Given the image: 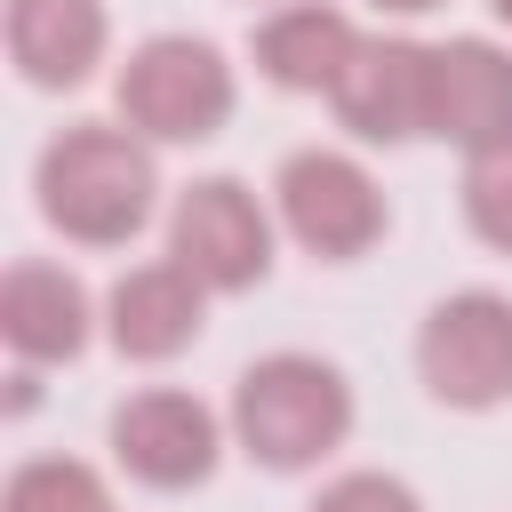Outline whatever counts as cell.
<instances>
[{
	"label": "cell",
	"instance_id": "cell-1",
	"mask_svg": "<svg viewBox=\"0 0 512 512\" xmlns=\"http://www.w3.org/2000/svg\"><path fill=\"white\" fill-rule=\"evenodd\" d=\"M32 192H40V216L80 240V248H120L144 216H152V144L136 128H112V120H80L64 128L40 168H32Z\"/></svg>",
	"mask_w": 512,
	"mask_h": 512
},
{
	"label": "cell",
	"instance_id": "cell-2",
	"mask_svg": "<svg viewBox=\"0 0 512 512\" xmlns=\"http://www.w3.org/2000/svg\"><path fill=\"white\" fill-rule=\"evenodd\" d=\"M232 432L256 464L304 472L352 432V384L312 352H272L232 384Z\"/></svg>",
	"mask_w": 512,
	"mask_h": 512
},
{
	"label": "cell",
	"instance_id": "cell-3",
	"mask_svg": "<svg viewBox=\"0 0 512 512\" xmlns=\"http://www.w3.org/2000/svg\"><path fill=\"white\" fill-rule=\"evenodd\" d=\"M120 120L144 144H200L232 120V64L192 32H160L120 64Z\"/></svg>",
	"mask_w": 512,
	"mask_h": 512
},
{
	"label": "cell",
	"instance_id": "cell-4",
	"mask_svg": "<svg viewBox=\"0 0 512 512\" xmlns=\"http://www.w3.org/2000/svg\"><path fill=\"white\" fill-rule=\"evenodd\" d=\"M416 368L448 408L512 400V296H488V288L440 296L416 328Z\"/></svg>",
	"mask_w": 512,
	"mask_h": 512
},
{
	"label": "cell",
	"instance_id": "cell-5",
	"mask_svg": "<svg viewBox=\"0 0 512 512\" xmlns=\"http://www.w3.org/2000/svg\"><path fill=\"white\" fill-rule=\"evenodd\" d=\"M168 256L208 296H240L272 272V216L256 208V192L240 176H200L168 216Z\"/></svg>",
	"mask_w": 512,
	"mask_h": 512
},
{
	"label": "cell",
	"instance_id": "cell-6",
	"mask_svg": "<svg viewBox=\"0 0 512 512\" xmlns=\"http://www.w3.org/2000/svg\"><path fill=\"white\" fill-rule=\"evenodd\" d=\"M272 200H280V224H288L312 256H328V264L368 256V248L384 240V224H392L376 176H368L352 152H296V160L280 168Z\"/></svg>",
	"mask_w": 512,
	"mask_h": 512
},
{
	"label": "cell",
	"instance_id": "cell-7",
	"mask_svg": "<svg viewBox=\"0 0 512 512\" xmlns=\"http://www.w3.org/2000/svg\"><path fill=\"white\" fill-rule=\"evenodd\" d=\"M216 448H224V432L192 392L152 384V392H128L112 408V456L144 488H200L216 472Z\"/></svg>",
	"mask_w": 512,
	"mask_h": 512
},
{
	"label": "cell",
	"instance_id": "cell-8",
	"mask_svg": "<svg viewBox=\"0 0 512 512\" xmlns=\"http://www.w3.org/2000/svg\"><path fill=\"white\" fill-rule=\"evenodd\" d=\"M336 112L368 144L432 136V48L424 40H360V56L336 80Z\"/></svg>",
	"mask_w": 512,
	"mask_h": 512
},
{
	"label": "cell",
	"instance_id": "cell-9",
	"mask_svg": "<svg viewBox=\"0 0 512 512\" xmlns=\"http://www.w3.org/2000/svg\"><path fill=\"white\" fill-rule=\"evenodd\" d=\"M432 136L488 152L512 136V48L496 40H440L432 48Z\"/></svg>",
	"mask_w": 512,
	"mask_h": 512
},
{
	"label": "cell",
	"instance_id": "cell-10",
	"mask_svg": "<svg viewBox=\"0 0 512 512\" xmlns=\"http://www.w3.org/2000/svg\"><path fill=\"white\" fill-rule=\"evenodd\" d=\"M200 312H208V288L176 256H160V264H136V272L112 280L104 328H112L120 360H176L200 336Z\"/></svg>",
	"mask_w": 512,
	"mask_h": 512
},
{
	"label": "cell",
	"instance_id": "cell-11",
	"mask_svg": "<svg viewBox=\"0 0 512 512\" xmlns=\"http://www.w3.org/2000/svg\"><path fill=\"white\" fill-rule=\"evenodd\" d=\"M352 56H360V32L328 0H288V8H272L256 24V64H264L272 88H296V96H320L328 88L336 96V80H344Z\"/></svg>",
	"mask_w": 512,
	"mask_h": 512
},
{
	"label": "cell",
	"instance_id": "cell-12",
	"mask_svg": "<svg viewBox=\"0 0 512 512\" xmlns=\"http://www.w3.org/2000/svg\"><path fill=\"white\" fill-rule=\"evenodd\" d=\"M8 56L32 88H80L104 56V0H8Z\"/></svg>",
	"mask_w": 512,
	"mask_h": 512
},
{
	"label": "cell",
	"instance_id": "cell-13",
	"mask_svg": "<svg viewBox=\"0 0 512 512\" xmlns=\"http://www.w3.org/2000/svg\"><path fill=\"white\" fill-rule=\"evenodd\" d=\"M0 336H8L16 360H72L88 344V288L64 264H8Z\"/></svg>",
	"mask_w": 512,
	"mask_h": 512
},
{
	"label": "cell",
	"instance_id": "cell-14",
	"mask_svg": "<svg viewBox=\"0 0 512 512\" xmlns=\"http://www.w3.org/2000/svg\"><path fill=\"white\" fill-rule=\"evenodd\" d=\"M0 512H112V496L80 456H32V464L8 472Z\"/></svg>",
	"mask_w": 512,
	"mask_h": 512
},
{
	"label": "cell",
	"instance_id": "cell-15",
	"mask_svg": "<svg viewBox=\"0 0 512 512\" xmlns=\"http://www.w3.org/2000/svg\"><path fill=\"white\" fill-rule=\"evenodd\" d=\"M464 216H472V232L488 248L512 256V136L464 160Z\"/></svg>",
	"mask_w": 512,
	"mask_h": 512
},
{
	"label": "cell",
	"instance_id": "cell-16",
	"mask_svg": "<svg viewBox=\"0 0 512 512\" xmlns=\"http://www.w3.org/2000/svg\"><path fill=\"white\" fill-rule=\"evenodd\" d=\"M312 512H424V504H416V488L392 480V472H344V480H328V488L312 496Z\"/></svg>",
	"mask_w": 512,
	"mask_h": 512
},
{
	"label": "cell",
	"instance_id": "cell-17",
	"mask_svg": "<svg viewBox=\"0 0 512 512\" xmlns=\"http://www.w3.org/2000/svg\"><path fill=\"white\" fill-rule=\"evenodd\" d=\"M376 8H392V16H424V8H440V0H376Z\"/></svg>",
	"mask_w": 512,
	"mask_h": 512
},
{
	"label": "cell",
	"instance_id": "cell-18",
	"mask_svg": "<svg viewBox=\"0 0 512 512\" xmlns=\"http://www.w3.org/2000/svg\"><path fill=\"white\" fill-rule=\"evenodd\" d=\"M488 8H496V24H512V0H488Z\"/></svg>",
	"mask_w": 512,
	"mask_h": 512
}]
</instances>
